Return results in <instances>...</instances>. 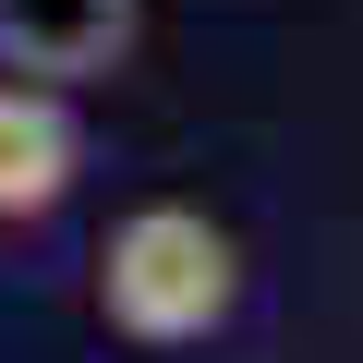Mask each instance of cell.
<instances>
[{
  "mask_svg": "<svg viewBox=\"0 0 363 363\" xmlns=\"http://www.w3.org/2000/svg\"><path fill=\"white\" fill-rule=\"evenodd\" d=\"M97 315L133 351H194L242 315V242L206 206H133L97 242Z\"/></svg>",
  "mask_w": 363,
  "mask_h": 363,
  "instance_id": "obj_1",
  "label": "cell"
},
{
  "mask_svg": "<svg viewBox=\"0 0 363 363\" xmlns=\"http://www.w3.org/2000/svg\"><path fill=\"white\" fill-rule=\"evenodd\" d=\"M85 182V121H73V85H25L0 73V230H37L73 206Z\"/></svg>",
  "mask_w": 363,
  "mask_h": 363,
  "instance_id": "obj_2",
  "label": "cell"
},
{
  "mask_svg": "<svg viewBox=\"0 0 363 363\" xmlns=\"http://www.w3.org/2000/svg\"><path fill=\"white\" fill-rule=\"evenodd\" d=\"M145 37V0H0V73L25 85H109Z\"/></svg>",
  "mask_w": 363,
  "mask_h": 363,
  "instance_id": "obj_3",
  "label": "cell"
}]
</instances>
